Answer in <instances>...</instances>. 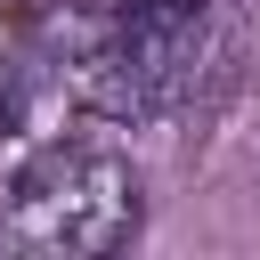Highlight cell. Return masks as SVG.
Returning <instances> with one entry per match:
<instances>
[{
    "label": "cell",
    "instance_id": "1",
    "mask_svg": "<svg viewBox=\"0 0 260 260\" xmlns=\"http://www.w3.org/2000/svg\"><path fill=\"white\" fill-rule=\"evenodd\" d=\"M146 219L138 171L130 154L98 146V138H49L41 154L16 162L8 195H0V244L8 252H41V260H89V252H122Z\"/></svg>",
    "mask_w": 260,
    "mask_h": 260
},
{
    "label": "cell",
    "instance_id": "2",
    "mask_svg": "<svg viewBox=\"0 0 260 260\" xmlns=\"http://www.w3.org/2000/svg\"><path fill=\"white\" fill-rule=\"evenodd\" d=\"M211 0H114L81 57V98L114 122H154L179 106V89L203 65Z\"/></svg>",
    "mask_w": 260,
    "mask_h": 260
}]
</instances>
